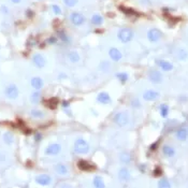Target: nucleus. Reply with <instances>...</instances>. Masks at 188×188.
<instances>
[{"mask_svg": "<svg viewBox=\"0 0 188 188\" xmlns=\"http://www.w3.org/2000/svg\"><path fill=\"white\" fill-rule=\"evenodd\" d=\"M118 177H119L120 181L122 182H128L130 179V172L128 169L126 168H122L118 171Z\"/></svg>", "mask_w": 188, "mask_h": 188, "instance_id": "2eb2a0df", "label": "nucleus"}, {"mask_svg": "<svg viewBox=\"0 0 188 188\" xmlns=\"http://www.w3.org/2000/svg\"><path fill=\"white\" fill-rule=\"evenodd\" d=\"M103 16H101L100 14H94L90 18V22L94 26H101L103 24Z\"/></svg>", "mask_w": 188, "mask_h": 188, "instance_id": "a211bd4d", "label": "nucleus"}, {"mask_svg": "<svg viewBox=\"0 0 188 188\" xmlns=\"http://www.w3.org/2000/svg\"><path fill=\"white\" fill-rule=\"evenodd\" d=\"M3 141H5L7 144H12L14 141V137L13 134L11 133V132H5V134H3Z\"/></svg>", "mask_w": 188, "mask_h": 188, "instance_id": "cd10ccee", "label": "nucleus"}, {"mask_svg": "<svg viewBox=\"0 0 188 188\" xmlns=\"http://www.w3.org/2000/svg\"><path fill=\"white\" fill-rule=\"evenodd\" d=\"M89 150V144L83 139H77L74 142V152L76 154H87Z\"/></svg>", "mask_w": 188, "mask_h": 188, "instance_id": "f257e3e1", "label": "nucleus"}, {"mask_svg": "<svg viewBox=\"0 0 188 188\" xmlns=\"http://www.w3.org/2000/svg\"><path fill=\"white\" fill-rule=\"evenodd\" d=\"M148 79H150L151 82L155 83V84H159L162 82V74L159 72L158 70H155V69H152L148 72Z\"/></svg>", "mask_w": 188, "mask_h": 188, "instance_id": "39448f33", "label": "nucleus"}, {"mask_svg": "<svg viewBox=\"0 0 188 188\" xmlns=\"http://www.w3.org/2000/svg\"><path fill=\"white\" fill-rule=\"evenodd\" d=\"M41 140V136L40 134H36V141H40Z\"/></svg>", "mask_w": 188, "mask_h": 188, "instance_id": "37998d69", "label": "nucleus"}, {"mask_svg": "<svg viewBox=\"0 0 188 188\" xmlns=\"http://www.w3.org/2000/svg\"><path fill=\"white\" fill-rule=\"evenodd\" d=\"M159 98V93L155 90H146L143 94V99L146 101H155Z\"/></svg>", "mask_w": 188, "mask_h": 188, "instance_id": "f8f14e48", "label": "nucleus"}, {"mask_svg": "<svg viewBox=\"0 0 188 188\" xmlns=\"http://www.w3.org/2000/svg\"><path fill=\"white\" fill-rule=\"evenodd\" d=\"M11 1L13 3H20V0H11Z\"/></svg>", "mask_w": 188, "mask_h": 188, "instance_id": "c03bdc74", "label": "nucleus"}, {"mask_svg": "<svg viewBox=\"0 0 188 188\" xmlns=\"http://www.w3.org/2000/svg\"><path fill=\"white\" fill-rule=\"evenodd\" d=\"M117 37L122 43H128L133 39V31L130 28H122L118 30Z\"/></svg>", "mask_w": 188, "mask_h": 188, "instance_id": "f03ea898", "label": "nucleus"}, {"mask_svg": "<svg viewBox=\"0 0 188 188\" xmlns=\"http://www.w3.org/2000/svg\"><path fill=\"white\" fill-rule=\"evenodd\" d=\"M113 122L119 127H124L129 122V116L126 112H117L113 116Z\"/></svg>", "mask_w": 188, "mask_h": 188, "instance_id": "7ed1b4c3", "label": "nucleus"}, {"mask_svg": "<svg viewBox=\"0 0 188 188\" xmlns=\"http://www.w3.org/2000/svg\"><path fill=\"white\" fill-rule=\"evenodd\" d=\"M61 105H62L64 108H68L69 107V102L68 101H62L61 102Z\"/></svg>", "mask_w": 188, "mask_h": 188, "instance_id": "a19ab883", "label": "nucleus"}, {"mask_svg": "<svg viewBox=\"0 0 188 188\" xmlns=\"http://www.w3.org/2000/svg\"><path fill=\"white\" fill-rule=\"evenodd\" d=\"M61 151V146L58 144V143H54V144L48 145L45 150V153L48 155H57L59 154Z\"/></svg>", "mask_w": 188, "mask_h": 188, "instance_id": "4468645a", "label": "nucleus"}, {"mask_svg": "<svg viewBox=\"0 0 188 188\" xmlns=\"http://www.w3.org/2000/svg\"><path fill=\"white\" fill-rule=\"evenodd\" d=\"M40 98H41V95L39 91H36V93H34L31 95V102H34V103H38L39 101H40Z\"/></svg>", "mask_w": 188, "mask_h": 188, "instance_id": "473e14b6", "label": "nucleus"}, {"mask_svg": "<svg viewBox=\"0 0 188 188\" xmlns=\"http://www.w3.org/2000/svg\"><path fill=\"white\" fill-rule=\"evenodd\" d=\"M119 160L125 165H128L132 161V156L129 153H122V154L119 155Z\"/></svg>", "mask_w": 188, "mask_h": 188, "instance_id": "5701e85b", "label": "nucleus"}, {"mask_svg": "<svg viewBox=\"0 0 188 188\" xmlns=\"http://www.w3.org/2000/svg\"><path fill=\"white\" fill-rule=\"evenodd\" d=\"M159 111H160V115L162 117H167L169 114V107L167 104H161L160 108H159Z\"/></svg>", "mask_w": 188, "mask_h": 188, "instance_id": "c85d7f7f", "label": "nucleus"}, {"mask_svg": "<svg viewBox=\"0 0 188 188\" xmlns=\"http://www.w3.org/2000/svg\"><path fill=\"white\" fill-rule=\"evenodd\" d=\"M177 56H179V59H181V60H185L188 57V53L185 50H179V53H177Z\"/></svg>", "mask_w": 188, "mask_h": 188, "instance_id": "2f4dec72", "label": "nucleus"}, {"mask_svg": "<svg viewBox=\"0 0 188 188\" xmlns=\"http://www.w3.org/2000/svg\"><path fill=\"white\" fill-rule=\"evenodd\" d=\"M109 56H110V58H111L113 61H119L120 59L122 58V52H120V51L118 50V48H110V51H109Z\"/></svg>", "mask_w": 188, "mask_h": 188, "instance_id": "9b49d317", "label": "nucleus"}, {"mask_svg": "<svg viewBox=\"0 0 188 188\" xmlns=\"http://www.w3.org/2000/svg\"><path fill=\"white\" fill-rule=\"evenodd\" d=\"M57 104H58V100H57L56 98H52V99H50L48 101V105L51 109H55V108L57 107Z\"/></svg>", "mask_w": 188, "mask_h": 188, "instance_id": "c756f323", "label": "nucleus"}, {"mask_svg": "<svg viewBox=\"0 0 188 188\" xmlns=\"http://www.w3.org/2000/svg\"><path fill=\"white\" fill-rule=\"evenodd\" d=\"M176 138L179 141H185L188 138V129L187 128H179L176 131Z\"/></svg>", "mask_w": 188, "mask_h": 188, "instance_id": "6ab92c4d", "label": "nucleus"}, {"mask_svg": "<svg viewBox=\"0 0 188 188\" xmlns=\"http://www.w3.org/2000/svg\"><path fill=\"white\" fill-rule=\"evenodd\" d=\"M36 182L39 184V185L45 186V185L51 184V182H52V177L48 174H40L36 177Z\"/></svg>", "mask_w": 188, "mask_h": 188, "instance_id": "ddd939ff", "label": "nucleus"}, {"mask_svg": "<svg viewBox=\"0 0 188 188\" xmlns=\"http://www.w3.org/2000/svg\"><path fill=\"white\" fill-rule=\"evenodd\" d=\"M67 57H68V59L71 61V62H72V64H76V62H79V61H80V59H81L79 53L75 52V51L69 52L68 55H67Z\"/></svg>", "mask_w": 188, "mask_h": 188, "instance_id": "aec40b11", "label": "nucleus"}, {"mask_svg": "<svg viewBox=\"0 0 188 188\" xmlns=\"http://www.w3.org/2000/svg\"><path fill=\"white\" fill-rule=\"evenodd\" d=\"M57 34H58V38L60 39L62 42H65V43L71 42V39L69 38V36L65 31H62V30H58V31H57Z\"/></svg>", "mask_w": 188, "mask_h": 188, "instance_id": "b1692460", "label": "nucleus"}, {"mask_svg": "<svg viewBox=\"0 0 188 188\" xmlns=\"http://www.w3.org/2000/svg\"><path fill=\"white\" fill-rule=\"evenodd\" d=\"M157 65H158L163 71H171L173 69V65L167 60H157Z\"/></svg>", "mask_w": 188, "mask_h": 188, "instance_id": "f3484780", "label": "nucleus"}, {"mask_svg": "<svg viewBox=\"0 0 188 188\" xmlns=\"http://www.w3.org/2000/svg\"><path fill=\"white\" fill-rule=\"evenodd\" d=\"M119 9H120V11H122L126 15H128V16H137L138 15V13H137L133 9H129V8H125V7H120Z\"/></svg>", "mask_w": 188, "mask_h": 188, "instance_id": "bb28decb", "label": "nucleus"}, {"mask_svg": "<svg viewBox=\"0 0 188 188\" xmlns=\"http://www.w3.org/2000/svg\"><path fill=\"white\" fill-rule=\"evenodd\" d=\"M55 170H56V172L58 174H61V175H66L68 173V168H67L64 163H57L56 167H55Z\"/></svg>", "mask_w": 188, "mask_h": 188, "instance_id": "4be33fe9", "label": "nucleus"}, {"mask_svg": "<svg viewBox=\"0 0 188 188\" xmlns=\"http://www.w3.org/2000/svg\"><path fill=\"white\" fill-rule=\"evenodd\" d=\"M162 153L168 157H173L175 155V150L170 145H165L162 147Z\"/></svg>", "mask_w": 188, "mask_h": 188, "instance_id": "412c9836", "label": "nucleus"}, {"mask_svg": "<svg viewBox=\"0 0 188 188\" xmlns=\"http://www.w3.org/2000/svg\"><path fill=\"white\" fill-rule=\"evenodd\" d=\"M158 186L159 187H161V188H168V187H170V183L168 182V179H160V181L158 182Z\"/></svg>", "mask_w": 188, "mask_h": 188, "instance_id": "7c9ffc66", "label": "nucleus"}, {"mask_svg": "<svg viewBox=\"0 0 188 188\" xmlns=\"http://www.w3.org/2000/svg\"><path fill=\"white\" fill-rule=\"evenodd\" d=\"M161 36H162V34H161L160 30L157 29V28H152V29H150L147 32V39L151 42H157V41H159Z\"/></svg>", "mask_w": 188, "mask_h": 188, "instance_id": "423d86ee", "label": "nucleus"}, {"mask_svg": "<svg viewBox=\"0 0 188 188\" xmlns=\"http://www.w3.org/2000/svg\"><path fill=\"white\" fill-rule=\"evenodd\" d=\"M26 15H28L29 17H31V16H32V12L30 11V10H28V11L26 12Z\"/></svg>", "mask_w": 188, "mask_h": 188, "instance_id": "79ce46f5", "label": "nucleus"}, {"mask_svg": "<svg viewBox=\"0 0 188 188\" xmlns=\"http://www.w3.org/2000/svg\"><path fill=\"white\" fill-rule=\"evenodd\" d=\"M5 96L10 99H15L18 96V88L16 87V85L11 84L5 88Z\"/></svg>", "mask_w": 188, "mask_h": 188, "instance_id": "0eeeda50", "label": "nucleus"}, {"mask_svg": "<svg viewBox=\"0 0 188 188\" xmlns=\"http://www.w3.org/2000/svg\"><path fill=\"white\" fill-rule=\"evenodd\" d=\"M77 167H79V169L82 171H93L96 169L95 165H93L90 162H88V161H86V160H80L79 162H77Z\"/></svg>", "mask_w": 188, "mask_h": 188, "instance_id": "9d476101", "label": "nucleus"}, {"mask_svg": "<svg viewBox=\"0 0 188 188\" xmlns=\"http://www.w3.org/2000/svg\"><path fill=\"white\" fill-rule=\"evenodd\" d=\"M161 174H162V170H161L159 167H157V168L154 170V175L155 176H160Z\"/></svg>", "mask_w": 188, "mask_h": 188, "instance_id": "4c0bfd02", "label": "nucleus"}, {"mask_svg": "<svg viewBox=\"0 0 188 188\" xmlns=\"http://www.w3.org/2000/svg\"><path fill=\"white\" fill-rule=\"evenodd\" d=\"M77 1H79V0H64V3L67 5V7L72 8V7H74V5H76Z\"/></svg>", "mask_w": 188, "mask_h": 188, "instance_id": "f704fd0d", "label": "nucleus"}, {"mask_svg": "<svg viewBox=\"0 0 188 188\" xmlns=\"http://www.w3.org/2000/svg\"><path fill=\"white\" fill-rule=\"evenodd\" d=\"M94 186L97 188L105 187V184H104V182H103V179H102L101 176H95V179H94Z\"/></svg>", "mask_w": 188, "mask_h": 188, "instance_id": "a878e982", "label": "nucleus"}, {"mask_svg": "<svg viewBox=\"0 0 188 188\" xmlns=\"http://www.w3.org/2000/svg\"><path fill=\"white\" fill-rule=\"evenodd\" d=\"M32 61H34V65L37 68H43L45 66V58L41 54H34L32 57Z\"/></svg>", "mask_w": 188, "mask_h": 188, "instance_id": "1a4fd4ad", "label": "nucleus"}, {"mask_svg": "<svg viewBox=\"0 0 188 188\" xmlns=\"http://www.w3.org/2000/svg\"><path fill=\"white\" fill-rule=\"evenodd\" d=\"M70 20L74 26H81L84 24L85 16L80 12H73L70 15Z\"/></svg>", "mask_w": 188, "mask_h": 188, "instance_id": "20e7f679", "label": "nucleus"}, {"mask_svg": "<svg viewBox=\"0 0 188 188\" xmlns=\"http://www.w3.org/2000/svg\"><path fill=\"white\" fill-rule=\"evenodd\" d=\"M56 42H57L56 37H51V38H48V44H56Z\"/></svg>", "mask_w": 188, "mask_h": 188, "instance_id": "58836bf2", "label": "nucleus"}, {"mask_svg": "<svg viewBox=\"0 0 188 188\" xmlns=\"http://www.w3.org/2000/svg\"><path fill=\"white\" fill-rule=\"evenodd\" d=\"M157 146H158V142H156V143H154V144H152L150 146V148H151V151H155V150H157Z\"/></svg>", "mask_w": 188, "mask_h": 188, "instance_id": "ea45409f", "label": "nucleus"}, {"mask_svg": "<svg viewBox=\"0 0 188 188\" xmlns=\"http://www.w3.org/2000/svg\"><path fill=\"white\" fill-rule=\"evenodd\" d=\"M31 116L32 117H36V118H41V117H43L44 114H43V112L39 111V110H32Z\"/></svg>", "mask_w": 188, "mask_h": 188, "instance_id": "72a5a7b5", "label": "nucleus"}, {"mask_svg": "<svg viewBox=\"0 0 188 188\" xmlns=\"http://www.w3.org/2000/svg\"><path fill=\"white\" fill-rule=\"evenodd\" d=\"M31 86L34 87V89H37V90H39V89H41L42 87H43V80L41 79V77L39 76H36V77H32L31 79Z\"/></svg>", "mask_w": 188, "mask_h": 188, "instance_id": "dca6fc26", "label": "nucleus"}, {"mask_svg": "<svg viewBox=\"0 0 188 188\" xmlns=\"http://www.w3.org/2000/svg\"><path fill=\"white\" fill-rule=\"evenodd\" d=\"M52 10L53 12H54L55 14H57V15H60L61 14V9L59 5H52Z\"/></svg>", "mask_w": 188, "mask_h": 188, "instance_id": "c9c22d12", "label": "nucleus"}, {"mask_svg": "<svg viewBox=\"0 0 188 188\" xmlns=\"http://www.w3.org/2000/svg\"><path fill=\"white\" fill-rule=\"evenodd\" d=\"M132 108H140L141 107V102L139 101V99H133L131 101Z\"/></svg>", "mask_w": 188, "mask_h": 188, "instance_id": "e433bc0d", "label": "nucleus"}, {"mask_svg": "<svg viewBox=\"0 0 188 188\" xmlns=\"http://www.w3.org/2000/svg\"><path fill=\"white\" fill-rule=\"evenodd\" d=\"M97 101L101 104H109L112 102V99H111V96L107 91H101V93L98 94Z\"/></svg>", "mask_w": 188, "mask_h": 188, "instance_id": "6e6552de", "label": "nucleus"}, {"mask_svg": "<svg viewBox=\"0 0 188 188\" xmlns=\"http://www.w3.org/2000/svg\"><path fill=\"white\" fill-rule=\"evenodd\" d=\"M116 79H117L120 83L124 84V83H126V82L128 81L129 75H128V73H126V72H118V73H116Z\"/></svg>", "mask_w": 188, "mask_h": 188, "instance_id": "393cba45", "label": "nucleus"}]
</instances>
